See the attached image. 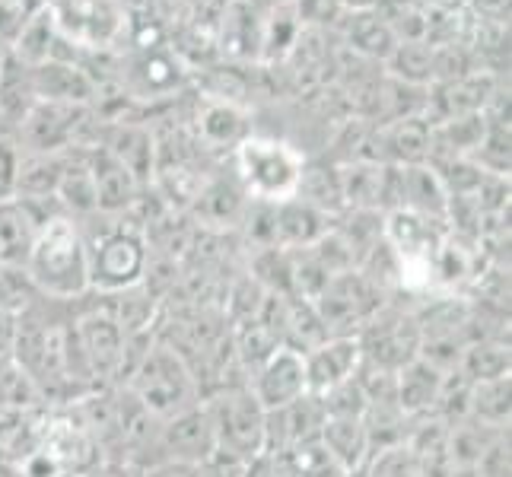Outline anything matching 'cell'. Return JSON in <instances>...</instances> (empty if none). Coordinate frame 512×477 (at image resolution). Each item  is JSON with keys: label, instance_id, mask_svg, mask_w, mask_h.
I'll list each match as a JSON object with an SVG mask.
<instances>
[{"label": "cell", "instance_id": "1", "mask_svg": "<svg viewBox=\"0 0 512 477\" xmlns=\"http://www.w3.org/2000/svg\"><path fill=\"white\" fill-rule=\"evenodd\" d=\"M90 261V293H121L144 284L150 245L144 226L128 214H93L77 220Z\"/></svg>", "mask_w": 512, "mask_h": 477}, {"label": "cell", "instance_id": "2", "mask_svg": "<svg viewBox=\"0 0 512 477\" xmlns=\"http://www.w3.org/2000/svg\"><path fill=\"white\" fill-rule=\"evenodd\" d=\"M23 271L45 299H58V303L83 299L90 293V261H86L80 223L67 214L48 217L35 233Z\"/></svg>", "mask_w": 512, "mask_h": 477}, {"label": "cell", "instance_id": "3", "mask_svg": "<svg viewBox=\"0 0 512 477\" xmlns=\"http://www.w3.org/2000/svg\"><path fill=\"white\" fill-rule=\"evenodd\" d=\"M125 388L134 395L140 408L156 420H169L204 401L191 366L169 344L156 338L144 357H140V363L131 369Z\"/></svg>", "mask_w": 512, "mask_h": 477}, {"label": "cell", "instance_id": "4", "mask_svg": "<svg viewBox=\"0 0 512 477\" xmlns=\"http://www.w3.org/2000/svg\"><path fill=\"white\" fill-rule=\"evenodd\" d=\"M303 153L290 147L287 140L249 134L233 150V166L242 191L249 201L280 204L296 194L299 172H303Z\"/></svg>", "mask_w": 512, "mask_h": 477}, {"label": "cell", "instance_id": "5", "mask_svg": "<svg viewBox=\"0 0 512 477\" xmlns=\"http://www.w3.org/2000/svg\"><path fill=\"white\" fill-rule=\"evenodd\" d=\"M210 420H214L217 433V452L239 458V462L252 465L264 455V433H268V414L249 392V385L236 382L226 385L220 392L204 398Z\"/></svg>", "mask_w": 512, "mask_h": 477}, {"label": "cell", "instance_id": "6", "mask_svg": "<svg viewBox=\"0 0 512 477\" xmlns=\"http://www.w3.org/2000/svg\"><path fill=\"white\" fill-rule=\"evenodd\" d=\"M93 299V296H90ZM90 299H77L74 303V331L77 344L86 360V369L96 379V385H118L121 369H125V350H128V334L121 325L105 312L99 303Z\"/></svg>", "mask_w": 512, "mask_h": 477}, {"label": "cell", "instance_id": "7", "mask_svg": "<svg viewBox=\"0 0 512 477\" xmlns=\"http://www.w3.org/2000/svg\"><path fill=\"white\" fill-rule=\"evenodd\" d=\"M58 39L86 51L109 48L128 26L125 4L118 0H45Z\"/></svg>", "mask_w": 512, "mask_h": 477}, {"label": "cell", "instance_id": "8", "mask_svg": "<svg viewBox=\"0 0 512 477\" xmlns=\"http://www.w3.org/2000/svg\"><path fill=\"white\" fill-rule=\"evenodd\" d=\"M363 350V363L398 373L420 353V325L414 312L385 303L366 318V325L357 331Z\"/></svg>", "mask_w": 512, "mask_h": 477}, {"label": "cell", "instance_id": "9", "mask_svg": "<svg viewBox=\"0 0 512 477\" xmlns=\"http://www.w3.org/2000/svg\"><path fill=\"white\" fill-rule=\"evenodd\" d=\"M245 385H249V392L264 408V414L287 408V404L309 395L306 392L303 353H296L290 347H277L268 360L252 369L249 379H245Z\"/></svg>", "mask_w": 512, "mask_h": 477}, {"label": "cell", "instance_id": "10", "mask_svg": "<svg viewBox=\"0 0 512 477\" xmlns=\"http://www.w3.org/2000/svg\"><path fill=\"white\" fill-rule=\"evenodd\" d=\"M214 452H217V433H214V420H210L204 401L169 420H160L163 462H182V465L201 468Z\"/></svg>", "mask_w": 512, "mask_h": 477}, {"label": "cell", "instance_id": "11", "mask_svg": "<svg viewBox=\"0 0 512 477\" xmlns=\"http://www.w3.org/2000/svg\"><path fill=\"white\" fill-rule=\"evenodd\" d=\"M80 105L35 99L32 109L23 115L20 137L29 153H64L77 147V128L83 125Z\"/></svg>", "mask_w": 512, "mask_h": 477}, {"label": "cell", "instance_id": "12", "mask_svg": "<svg viewBox=\"0 0 512 477\" xmlns=\"http://www.w3.org/2000/svg\"><path fill=\"white\" fill-rule=\"evenodd\" d=\"M306 366V392L315 398H325L338 385L357 379L363 366V350L357 334H341V338H325L319 347L303 353Z\"/></svg>", "mask_w": 512, "mask_h": 477}, {"label": "cell", "instance_id": "13", "mask_svg": "<svg viewBox=\"0 0 512 477\" xmlns=\"http://www.w3.org/2000/svg\"><path fill=\"white\" fill-rule=\"evenodd\" d=\"M86 153H90L99 214H109V217L131 214L134 204L140 201V188L144 185H140L134 179V172L105 147H86Z\"/></svg>", "mask_w": 512, "mask_h": 477}, {"label": "cell", "instance_id": "14", "mask_svg": "<svg viewBox=\"0 0 512 477\" xmlns=\"http://www.w3.org/2000/svg\"><path fill=\"white\" fill-rule=\"evenodd\" d=\"M45 220L48 214H39V201L16 198V194L0 198V264L23 268L35 242V233H39V226Z\"/></svg>", "mask_w": 512, "mask_h": 477}, {"label": "cell", "instance_id": "15", "mask_svg": "<svg viewBox=\"0 0 512 477\" xmlns=\"http://www.w3.org/2000/svg\"><path fill=\"white\" fill-rule=\"evenodd\" d=\"M331 229V217L319 214L299 198H287L274 204V245L277 249H312L325 233Z\"/></svg>", "mask_w": 512, "mask_h": 477}, {"label": "cell", "instance_id": "16", "mask_svg": "<svg viewBox=\"0 0 512 477\" xmlns=\"http://www.w3.org/2000/svg\"><path fill=\"white\" fill-rule=\"evenodd\" d=\"M446 376L449 373L436 369L433 363L414 357L408 366H401L398 373H395V401H398V408L408 414L411 420L433 414L436 401H439V392H443Z\"/></svg>", "mask_w": 512, "mask_h": 477}, {"label": "cell", "instance_id": "17", "mask_svg": "<svg viewBox=\"0 0 512 477\" xmlns=\"http://www.w3.org/2000/svg\"><path fill=\"white\" fill-rule=\"evenodd\" d=\"M293 198L306 201L309 207H315L319 214H325L331 220L347 214L341 172L334 163H328V159H306L303 172H299V185H296Z\"/></svg>", "mask_w": 512, "mask_h": 477}, {"label": "cell", "instance_id": "18", "mask_svg": "<svg viewBox=\"0 0 512 477\" xmlns=\"http://www.w3.org/2000/svg\"><path fill=\"white\" fill-rule=\"evenodd\" d=\"M401 42L392 20L379 16V10H360L347 16V48L366 61H388Z\"/></svg>", "mask_w": 512, "mask_h": 477}, {"label": "cell", "instance_id": "19", "mask_svg": "<svg viewBox=\"0 0 512 477\" xmlns=\"http://www.w3.org/2000/svg\"><path fill=\"white\" fill-rule=\"evenodd\" d=\"M249 134V121L239 105L204 99V109L198 112V140L207 150H236Z\"/></svg>", "mask_w": 512, "mask_h": 477}, {"label": "cell", "instance_id": "20", "mask_svg": "<svg viewBox=\"0 0 512 477\" xmlns=\"http://www.w3.org/2000/svg\"><path fill=\"white\" fill-rule=\"evenodd\" d=\"M319 443L344 471H357L369 462V439L363 417H325Z\"/></svg>", "mask_w": 512, "mask_h": 477}, {"label": "cell", "instance_id": "21", "mask_svg": "<svg viewBox=\"0 0 512 477\" xmlns=\"http://www.w3.org/2000/svg\"><path fill=\"white\" fill-rule=\"evenodd\" d=\"M220 48L223 55L233 61H245L261 51V29L264 23L255 20V4L249 0H226L223 16H220Z\"/></svg>", "mask_w": 512, "mask_h": 477}, {"label": "cell", "instance_id": "22", "mask_svg": "<svg viewBox=\"0 0 512 477\" xmlns=\"http://www.w3.org/2000/svg\"><path fill=\"white\" fill-rule=\"evenodd\" d=\"M32 70V90L35 99H51V102H86L93 93V80L83 74L80 67L64 64V61H45Z\"/></svg>", "mask_w": 512, "mask_h": 477}, {"label": "cell", "instance_id": "23", "mask_svg": "<svg viewBox=\"0 0 512 477\" xmlns=\"http://www.w3.org/2000/svg\"><path fill=\"white\" fill-rule=\"evenodd\" d=\"M455 373H462L468 382H490L509 376V338H484L465 344Z\"/></svg>", "mask_w": 512, "mask_h": 477}, {"label": "cell", "instance_id": "24", "mask_svg": "<svg viewBox=\"0 0 512 477\" xmlns=\"http://www.w3.org/2000/svg\"><path fill=\"white\" fill-rule=\"evenodd\" d=\"M385 64L392 67V77L398 83L430 86L436 80V48L420 39H408V42L401 39L392 51V58Z\"/></svg>", "mask_w": 512, "mask_h": 477}, {"label": "cell", "instance_id": "25", "mask_svg": "<svg viewBox=\"0 0 512 477\" xmlns=\"http://www.w3.org/2000/svg\"><path fill=\"white\" fill-rule=\"evenodd\" d=\"M509 395L512 379L500 376L490 382H471V420L493 430H509Z\"/></svg>", "mask_w": 512, "mask_h": 477}, {"label": "cell", "instance_id": "26", "mask_svg": "<svg viewBox=\"0 0 512 477\" xmlns=\"http://www.w3.org/2000/svg\"><path fill=\"white\" fill-rule=\"evenodd\" d=\"M51 42H58V29H55V20H51L48 4H42L32 10V16L20 29V35L13 39V45L20 61H26L29 67H39L51 61Z\"/></svg>", "mask_w": 512, "mask_h": 477}, {"label": "cell", "instance_id": "27", "mask_svg": "<svg viewBox=\"0 0 512 477\" xmlns=\"http://www.w3.org/2000/svg\"><path fill=\"white\" fill-rule=\"evenodd\" d=\"M182 77H185L182 61L163 48L144 51V58H140V64H137L140 93H147V96H169L172 90H179Z\"/></svg>", "mask_w": 512, "mask_h": 477}, {"label": "cell", "instance_id": "28", "mask_svg": "<svg viewBox=\"0 0 512 477\" xmlns=\"http://www.w3.org/2000/svg\"><path fill=\"white\" fill-rule=\"evenodd\" d=\"M39 299H42V293L35 290V284L23 268L0 264V312L23 315L32 303H39Z\"/></svg>", "mask_w": 512, "mask_h": 477}, {"label": "cell", "instance_id": "29", "mask_svg": "<svg viewBox=\"0 0 512 477\" xmlns=\"http://www.w3.org/2000/svg\"><path fill=\"white\" fill-rule=\"evenodd\" d=\"M363 477H420V462L411 446L401 443L369 455V462L363 465Z\"/></svg>", "mask_w": 512, "mask_h": 477}, {"label": "cell", "instance_id": "30", "mask_svg": "<svg viewBox=\"0 0 512 477\" xmlns=\"http://www.w3.org/2000/svg\"><path fill=\"white\" fill-rule=\"evenodd\" d=\"M80 477H144V471L128 465V462H118V458H102L96 468H90Z\"/></svg>", "mask_w": 512, "mask_h": 477}, {"label": "cell", "instance_id": "31", "mask_svg": "<svg viewBox=\"0 0 512 477\" xmlns=\"http://www.w3.org/2000/svg\"><path fill=\"white\" fill-rule=\"evenodd\" d=\"M478 16H484V23L493 26H509V0H471Z\"/></svg>", "mask_w": 512, "mask_h": 477}, {"label": "cell", "instance_id": "32", "mask_svg": "<svg viewBox=\"0 0 512 477\" xmlns=\"http://www.w3.org/2000/svg\"><path fill=\"white\" fill-rule=\"evenodd\" d=\"M144 477H201L198 465H182V462H160L144 471Z\"/></svg>", "mask_w": 512, "mask_h": 477}, {"label": "cell", "instance_id": "33", "mask_svg": "<svg viewBox=\"0 0 512 477\" xmlns=\"http://www.w3.org/2000/svg\"><path fill=\"white\" fill-rule=\"evenodd\" d=\"M331 4L347 13H360V10H376L379 0H331Z\"/></svg>", "mask_w": 512, "mask_h": 477}, {"label": "cell", "instance_id": "34", "mask_svg": "<svg viewBox=\"0 0 512 477\" xmlns=\"http://www.w3.org/2000/svg\"><path fill=\"white\" fill-rule=\"evenodd\" d=\"M249 4H274V0H249Z\"/></svg>", "mask_w": 512, "mask_h": 477}]
</instances>
